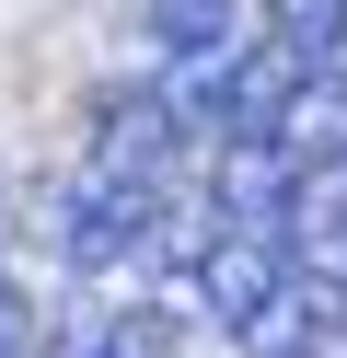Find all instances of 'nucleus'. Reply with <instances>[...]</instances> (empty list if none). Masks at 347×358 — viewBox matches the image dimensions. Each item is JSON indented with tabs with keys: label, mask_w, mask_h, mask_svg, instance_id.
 Wrapping results in <instances>:
<instances>
[{
	"label": "nucleus",
	"mask_w": 347,
	"mask_h": 358,
	"mask_svg": "<svg viewBox=\"0 0 347 358\" xmlns=\"http://www.w3.org/2000/svg\"><path fill=\"white\" fill-rule=\"evenodd\" d=\"M290 139L278 127H231L220 150H208V220L220 231H278V208H290Z\"/></svg>",
	"instance_id": "obj_2"
},
{
	"label": "nucleus",
	"mask_w": 347,
	"mask_h": 358,
	"mask_svg": "<svg viewBox=\"0 0 347 358\" xmlns=\"http://www.w3.org/2000/svg\"><path fill=\"white\" fill-rule=\"evenodd\" d=\"M243 47V0H151V58L162 70H197V58Z\"/></svg>",
	"instance_id": "obj_6"
},
{
	"label": "nucleus",
	"mask_w": 347,
	"mask_h": 358,
	"mask_svg": "<svg viewBox=\"0 0 347 358\" xmlns=\"http://www.w3.org/2000/svg\"><path fill=\"white\" fill-rule=\"evenodd\" d=\"M324 335H336V301H324V278H290L266 312H243V324H231V347H243V358H313Z\"/></svg>",
	"instance_id": "obj_5"
},
{
	"label": "nucleus",
	"mask_w": 347,
	"mask_h": 358,
	"mask_svg": "<svg viewBox=\"0 0 347 358\" xmlns=\"http://www.w3.org/2000/svg\"><path fill=\"white\" fill-rule=\"evenodd\" d=\"M0 358H35V301H23L12 266H0Z\"/></svg>",
	"instance_id": "obj_10"
},
{
	"label": "nucleus",
	"mask_w": 347,
	"mask_h": 358,
	"mask_svg": "<svg viewBox=\"0 0 347 358\" xmlns=\"http://www.w3.org/2000/svg\"><path fill=\"white\" fill-rule=\"evenodd\" d=\"M278 139H290V162H336L347 150V70H301L290 104H278Z\"/></svg>",
	"instance_id": "obj_7"
},
{
	"label": "nucleus",
	"mask_w": 347,
	"mask_h": 358,
	"mask_svg": "<svg viewBox=\"0 0 347 358\" xmlns=\"http://www.w3.org/2000/svg\"><path fill=\"white\" fill-rule=\"evenodd\" d=\"M174 139H185V116H174V93H116L104 104V127H93V150H81V173H116V185H162L174 173Z\"/></svg>",
	"instance_id": "obj_4"
},
{
	"label": "nucleus",
	"mask_w": 347,
	"mask_h": 358,
	"mask_svg": "<svg viewBox=\"0 0 347 358\" xmlns=\"http://www.w3.org/2000/svg\"><path fill=\"white\" fill-rule=\"evenodd\" d=\"M35 358H116V301L93 278H69V301L35 312Z\"/></svg>",
	"instance_id": "obj_8"
},
{
	"label": "nucleus",
	"mask_w": 347,
	"mask_h": 358,
	"mask_svg": "<svg viewBox=\"0 0 347 358\" xmlns=\"http://www.w3.org/2000/svg\"><path fill=\"white\" fill-rule=\"evenodd\" d=\"M185 278H197V312H208V324L231 335V324H243V312H266L278 289L301 278V266H290V243H278V231H208Z\"/></svg>",
	"instance_id": "obj_3"
},
{
	"label": "nucleus",
	"mask_w": 347,
	"mask_h": 358,
	"mask_svg": "<svg viewBox=\"0 0 347 358\" xmlns=\"http://www.w3.org/2000/svg\"><path fill=\"white\" fill-rule=\"evenodd\" d=\"M151 220H162V185H116V173H69L46 196V231H58L69 278H93V289L151 255Z\"/></svg>",
	"instance_id": "obj_1"
},
{
	"label": "nucleus",
	"mask_w": 347,
	"mask_h": 358,
	"mask_svg": "<svg viewBox=\"0 0 347 358\" xmlns=\"http://www.w3.org/2000/svg\"><path fill=\"white\" fill-rule=\"evenodd\" d=\"M266 47H290L301 70L347 58V0H266Z\"/></svg>",
	"instance_id": "obj_9"
}]
</instances>
